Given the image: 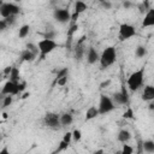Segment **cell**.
<instances>
[{
    "label": "cell",
    "instance_id": "1",
    "mask_svg": "<svg viewBox=\"0 0 154 154\" xmlns=\"http://www.w3.org/2000/svg\"><path fill=\"white\" fill-rule=\"evenodd\" d=\"M143 81H144V67H141L134 71L129 76V78L126 79V85L130 90L135 91V90H138L143 85Z\"/></svg>",
    "mask_w": 154,
    "mask_h": 154
},
{
    "label": "cell",
    "instance_id": "2",
    "mask_svg": "<svg viewBox=\"0 0 154 154\" xmlns=\"http://www.w3.org/2000/svg\"><path fill=\"white\" fill-rule=\"evenodd\" d=\"M117 60V52H116V48L113 46H108L106 47L102 53L100 54V66L101 69H107L108 66L113 65Z\"/></svg>",
    "mask_w": 154,
    "mask_h": 154
},
{
    "label": "cell",
    "instance_id": "3",
    "mask_svg": "<svg viewBox=\"0 0 154 154\" xmlns=\"http://www.w3.org/2000/svg\"><path fill=\"white\" fill-rule=\"evenodd\" d=\"M57 47H58V43H57L54 40L42 38V40L38 41V43H37L40 58H41V59H45V57H46L47 54H49L51 52H53Z\"/></svg>",
    "mask_w": 154,
    "mask_h": 154
},
{
    "label": "cell",
    "instance_id": "4",
    "mask_svg": "<svg viewBox=\"0 0 154 154\" xmlns=\"http://www.w3.org/2000/svg\"><path fill=\"white\" fill-rule=\"evenodd\" d=\"M20 12V7L13 2H2L0 5V16L6 19L10 17H16Z\"/></svg>",
    "mask_w": 154,
    "mask_h": 154
},
{
    "label": "cell",
    "instance_id": "5",
    "mask_svg": "<svg viewBox=\"0 0 154 154\" xmlns=\"http://www.w3.org/2000/svg\"><path fill=\"white\" fill-rule=\"evenodd\" d=\"M114 102L113 100L105 95V94H101L100 95V100H99V106H97V109H99V114H107L109 112H112L114 109Z\"/></svg>",
    "mask_w": 154,
    "mask_h": 154
},
{
    "label": "cell",
    "instance_id": "6",
    "mask_svg": "<svg viewBox=\"0 0 154 154\" xmlns=\"http://www.w3.org/2000/svg\"><path fill=\"white\" fill-rule=\"evenodd\" d=\"M136 35V29L134 25L128 24V23H122L119 25V40L125 41Z\"/></svg>",
    "mask_w": 154,
    "mask_h": 154
},
{
    "label": "cell",
    "instance_id": "7",
    "mask_svg": "<svg viewBox=\"0 0 154 154\" xmlns=\"http://www.w3.org/2000/svg\"><path fill=\"white\" fill-rule=\"evenodd\" d=\"M43 124L51 129H59L60 128V116L54 112H48L43 117Z\"/></svg>",
    "mask_w": 154,
    "mask_h": 154
},
{
    "label": "cell",
    "instance_id": "8",
    "mask_svg": "<svg viewBox=\"0 0 154 154\" xmlns=\"http://www.w3.org/2000/svg\"><path fill=\"white\" fill-rule=\"evenodd\" d=\"M53 18L60 24H66L71 20V12L67 8H55L53 11Z\"/></svg>",
    "mask_w": 154,
    "mask_h": 154
},
{
    "label": "cell",
    "instance_id": "9",
    "mask_svg": "<svg viewBox=\"0 0 154 154\" xmlns=\"http://www.w3.org/2000/svg\"><path fill=\"white\" fill-rule=\"evenodd\" d=\"M18 83H19V82H18ZM18 83H14V82H12V81H7V82L4 84L2 89H1V94H2V95H11V96L18 95V94H19Z\"/></svg>",
    "mask_w": 154,
    "mask_h": 154
},
{
    "label": "cell",
    "instance_id": "10",
    "mask_svg": "<svg viewBox=\"0 0 154 154\" xmlns=\"http://www.w3.org/2000/svg\"><path fill=\"white\" fill-rule=\"evenodd\" d=\"M113 100L118 105H128V102H129V95H128V90H126V88L124 85L122 87V89L119 91L113 93Z\"/></svg>",
    "mask_w": 154,
    "mask_h": 154
},
{
    "label": "cell",
    "instance_id": "11",
    "mask_svg": "<svg viewBox=\"0 0 154 154\" xmlns=\"http://www.w3.org/2000/svg\"><path fill=\"white\" fill-rule=\"evenodd\" d=\"M141 97H142L143 101H153L154 100V87L152 84L146 85Z\"/></svg>",
    "mask_w": 154,
    "mask_h": 154
},
{
    "label": "cell",
    "instance_id": "12",
    "mask_svg": "<svg viewBox=\"0 0 154 154\" xmlns=\"http://www.w3.org/2000/svg\"><path fill=\"white\" fill-rule=\"evenodd\" d=\"M99 59H100V54L97 53V51L94 47H89L87 52V61L89 64H95L96 61H99Z\"/></svg>",
    "mask_w": 154,
    "mask_h": 154
},
{
    "label": "cell",
    "instance_id": "13",
    "mask_svg": "<svg viewBox=\"0 0 154 154\" xmlns=\"http://www.w3.org/2000/svg\"><path fill=\"white\" fill-rule=\"evenodd\" d=\"M154 25V8H149L143 18L142 26H153Z\"/></svg>",
    "mask_w": 154,
    "mask_h": 154
},
{
    "label": "cell",
    "instance_id": "14",
    "mask_svg": "<svg viewBox=\"0 0 154 154\" xmlns=\"http://www.w3.org/2000/svg\"><path fill=\"white\" fill-rule=\"evenodd\" d=\"M117 138H118V141L122 142L123 144H124V143H128V142L130 141V138H131V132H130L129 130H126V129H122V130L118 132Z\"/></svg>",
    "mask_w": 154,
    "mask_h": 154
},
{
    "label": "cell",
    "instance_id": "15",
    "mask_svg": "<svg viewBox=\"0 0 154 154\" xmlns=\"http://www.w3.org/2000/svg\"><path fill=\"white\" fill-rule=\"evenodd\" d=\"M97 116H100L97 107H96V106H90V107L87 109V112H85V120H91V119L96 118Z\"/></svg>",
    "mask_w": 154,
    "mask_h": 154
},
{
    "label": "cell",
    "instance_id": "16",
    "mask_svg": "<svg viewBox=\"0 0 154 154\" xmlns=\"http://www.w3.org/2000/svg\"><path fill=\"white\" fill-rule=\"evenodd\" d=\"M73 122V117L71 113H64L60 116V126H69Z\"/></svg>",
    "mask_w": 154,
    "mask_h": 154
},
{
    "label": "cell",
    "instance_id": "17",
    "mask_svg": "<svg viewBox=\"0 0 154 154\" xmlns=\"http://www.w3.org/2000/svg\"><path fill=\"white\" fill-rule=\"evenodd\" d=\"M19 58H20V60H22V61H34V60H35V58H36V55H35V54H32L30 51H28V49L25 48L24 51H22V53H20Z\"/></svg>",
    "mask_w": 154,
    "mask_h": 154
},
{
    "label": "cell",
    "instance_id": "18",
    "mask_svg": "<svg viewBox=\"0 0 154 154\" xmlns=\"http://www.w3.org/2000/svg\"><path fill=\"white\" fill-rule=\"evenodd\" d=\"M8 78H10L8 81H12L14 83H18L19 82V78H20V76H19V69L12 66V70H11V72L8 75Z\"/></svg>",
    "mask_w": 154,
    "mask_h": 154
},
{
    "label": "cell",
    "instance_id": "19",
    "mask_svg": "<svg viewBox=\"0 0 154 154\" xmlns=\"http://www.w3.org/2000/svg\"><path fill=\"white\" fill-rule=\"evenodd\" d=\"M87 4L84 2V1H76L75 2V12L76 13H78V14H81V13H83L85 10H87Z\"/></svg>",
    "mask_w": 154,
    "mask_h": 154
},
{
    "label": "cell",
    "instance_id": "20",
    "mask_svg": "<svg viewBox=\"0 0 154 154\" xmlns=\"http://www.w3.org/2000/svg\"><path fill=\"white\" fill-rule=\"evenodd\" d=\"M29 31H30V25H29V24L22 25V26L19 28V30H18V36H19V38L26 37V36L29 35Z\"/></svg>",
    "mask_w": 154,
    "mask_h": 154
},
{
    "label": "cell",
    "instance_id": "21",
    "mask_svg": "<svg viewBox=\"0 0 154 154\" xmlns=\"http://www.w3.org/2000/svg\"><path fill=\"white\" fill-rule=\"evenodd\" d=\"M84 52H85L84 46L83 45H77L76 48H75V58L77 60H81L82 57H83V54H84Z\"/></svg>",
    "mask_w": 154,
    "mask_h": 154
},
{
    "label": "cell",
    "instance_id": "22",
    "mask_svg": "<svg viewBox=\"0 0 154 154\" xmlns=\"http://www.w3.org/2000/svg\"><path fill=\"white\" fill-rule=\"evenodd\" d=\"M143 149L147 153H154V141L147 140L143 142Z\"/></svg>",
    "mask_w": 154,
    "mask_h": 154
},
{
    "label": "cell",
    "instance_id": "23",
    "mask_svg": "<svg viewBox=\"0 0 154 154\" xmlns=\"http://www.w3.org/2000/svg\"><path fill=\"white\" fill-rule=\"evenodd\" d=\"M147 54V48L144 47V46H137L136 47V49H135V55L137 57V58H143L144 55Z\"/></svg>",
    "mask_w": 154,
    "mask_h": 154
},
{
    "label": "cell",
    "instance_id": "24",
    "mask_svg": "<svg viewBox=\"0 0 154 154\" xmlns=\"http://www.w3.org/2000/svg\"><path fill=\"white\" fill-rule=\"evenodd\" d=\"M77 30H78V24H77V23H71L70 28L67 29V38H69V40H72V36H73V34H75Z\"/></svg>",
    "mask_w": 154,
    "mask_h": 154
},
{
    "label": "cell",
    "instance_id": "25",
    "mask_svg": "<svg viewBox=\"0 0 154 154\" xmlns=\"http://www.w3.org/2000/svg\"><path fill=\"white\" fill-rule=\"evenodd\" d=\"M69 144L70 143H67V142H65V141H60V143L58 144V147H57V149L54 150V153L53 154H58V153H60V152H64V150H66L67 149V147H69Z\"/></svg>",
    "mask_w": 154,
    "mask_h": 154
},
{
    "label": "cell",
    "instance_id": "26",
    "mask_svg": "<svg viewBox=\"0 0 154 154\" xmlns=\"http://www.w3.org/2000/svg\"><path fill=\"white\" fill-rule=\"evenodd\" d=\"M119 154H134V147L128 144V143H124L122 150L119 152Z\"/></svg>",
    "mask_w": 154,
    "mask_h": 154
},
{
    "label": "cell",
    "instance_id": "27",
    "mask_svg": "<svg viewBox=\"0 0 154 154\" xmlns=\"http://www.w3.org/2000/svg\"><path fill=\"white\" fill-rule=\"evenodd\" d=\"M26 49L28 51H30L32 54H35L36 57L38 55V48H37V45H34V43H31V42H29V43H26Z\"/></svg>",
    "mask_w": 154,
    "mask_h": 154
},
{
    "label": "cell",
    "instance_id": "28",
    "mask_svg": "<svg viewBox=\"0 0 154 154\" xmlns=\"http://www.w3.org/2000/svg\"><path fill=\"white\" fill-rule=\"evenodd\" d=\"M67 75H69V69H67V67H63V69H60V70L58 71V73H57V76H55V81L59 79V78H61V77H66Z\"/></svg>",
    "mask_w": 154,
    "mask_h": 154
},
{
    "label": "cell",
    "instance_id": "29",
    "mask_svg": "<svg viewBox=\"0 0 154 154\" xmlns=\"http://www.w3.org/2000/svg\"><path fill=\"white\" fill-rule=\"evenodd\" d=\"M72 140L75 141V142H78V141H81V138H82V132H81V130H78V129H75L72 132Z\"/></svg>",
    "mask_w": 154,
    "mask_h": 154
},
{
    "label": "cell",
    "instance_id": "30",
    "mask_svg": "<svg viewBox=\"0 0 154 154\" xmlns=\"http://www.w3.org/2000/svg\"><path fill=\"white\" fill-rule=\"evenodd\" d=\"M138 8H140V12H141V13L147 12V11L150 8V7H149V2H148V1H143V2H141L140 6H138Z\"/></svg>",
    "mask_w": 154,
    "mask_h": 154
},
{
    "label": "cell",
    "instance_id": "31",
    "mask_svg": "<svg viewBox=\"0 0 154 154\" xmlns=\"http://www.w3.org/2000/svg\"><path fill=\"white\" fill-rule=\"evenodd\" d=\"M12 96L11 95H5L2 99V107H8L12 103Z\"/></svg>",
    "mask_w": 154,
    "mask_h": 154
},
{
    "label": "cell",
    "instance_id": "32",
    "mask_svg": "<svg viewBox=\"0 0 154 154\" xmlns=\"http://www.w3.org/2000/svg\"><path fill=\"white\" fill-rule=\"evenodd\" d=\"M132 117H134V111H132L131 107H128V109L123 113V118H125V119H130V118H132Z\"/></svg>",
    "mask_w": 154,
    "mask_h": 154
},
{
    "label": "cell",
    "instance_id": "33",
    "mask_svg": "<svg viewBox=\"0 0 154 154\" xmlns=\"http://www.w3.org/2000/svg\"><path fill=\"white\" fill-rule=\"evenodd\" d=\"M55 83H58V85H60V87H64V85L67 83V76H66V77H61V78L57 79V81H55Z\"/></svg>",
    "mask_w": 154,
    "mask_h": 154
},
{
    "label": "cell",
    "instance_id": "34",
    "mask_svg": "<svg viewBox=\"0 0 154 154\" xmlns=\"http://www.w3.org/2000/svg\"><path fill=\"white\" fill-rule=\"evenodd\" d=\"M54 37H55V31H48L43 36V38H48V40H54Z\"/></svg>",
    "mask_w": 154,
    "mask_h": 154
},
{
    "label": "cell",
    "instance_id": "35",
    "mask_svg": "<svg viewBox=\"0 0 154 154\" xmlns=\"http://www.w3.org/2000/svg\"><path fill=\"white\" fill-rule=\"evenodd\" d=\"M5 22H6L7 26H12V25L16 23V17H10V18H6V19H5Z\"/></svg>",
    "mask_w": 154,
    "mask_h": 154
},
{
    "label": "cell",
    "instance_id": "36",
    "mask_svg": "<svg viewBox=\"0 0 154 154\" xmlns=\"http://www.w3.org/2000/svg\"><path fill=\"white\" fill-rule=\"evenodd\" d=\"M71 140H72V134H71V132H66V134L64 135V137H63V141H65V142H67V143H70Z\"/></svg>",
    "mask_w": 154,
    "mask_h": 154
},
{
    "label": "cell",
    "instance_id": "37",
    "mask_svg": "<svg viewBox=\"0 0 154 154\" xmlns=\"http://www.w3.org/2000/svg\"><path fill=\"white\" fill-rule=\"evenodd\" d=\"M7 28H8V26H7L6 22H5V19H0V32L5 31Z\"/></svg>",
    "mask_w": 154,
    "mask_h": 154
},
{
    "label": "cell",
    "instance_id": "38",
    "mask_svg": "<svg viewBox=\"0 0 154 154\" xmlns=\"http://www.w3.org/2000/svg\"><path fill=\"white\" fill-rule=\"evenodd\" d=\"M101 6H102L103 8H106V10H109V8L112 7V4H111L109 1H101Z\"/></svg>",
    "mask_w": 154,
    "mask_h": 154
},
{
    "label": "cell",
    "instance_id": "39",
    "mask_svg": "<svg viewBox=\"0 0 154 154\" xmlns=\"http://www.w3.org/2000/svg\"><path fill=\"white\" fill-rule=\"evenodd\" d=\"M109 84H111V79L103 81V82H101V83H100V88H106V87H108Z\"/></svg>",
    "mask_w": 154,
    "mask_h": 154
},
{
    "label": "cell",
    "instance_id": "40",
    "mask_svg": "<svg viewBox=\"0 0 154 154\" xmlns=\"http://www.w3.org/2000/svg\"><path fill=\"white\" fill-rule=\"evenodd\" d=\"M25 85H26V83H25V82H19V83H18V89H19V93H22V91L25 89Z\"/></svg>",
    "mask_w": 154,
    "mask_h": 154
},
{
    "label": "cell",
    "instance_id": "41",
    "mask_svg": "<svg viewBox=\"0 0 154 154\" xmlns=\"http://www.w3.org/2000/svg\"><path fill=\"white\" fill-rule=\"evenodd\" d=\"M11 70H12V66H6V69L4 70L2 75H4V76H7V77H8V75H10V72H11Z\"/></svg>",
    "mask_w": 154,
    "mask_h": 154
},
{
    "label": "cell",
    "instance_id": "42",
    "mask_svg": "<svg viewBox=\"0 0 154 154\" xmlns=\"http://www.w3.org/2000/svg\"><path fill=\"white\" fill-rule=\"evenodd\" d=\"M0 154H11V153H10V150H8V147H6V146H5L2 149H0Z\"/></svg>",
    "mask_w": 154,
    "mask_h": 154
},
{
    "label": "cell",
    "instance_id": "43",
    "mask_svg": "<svg viewBox=\"0 0 154 154\" xmlns=\"http://www.w3.org/2000/svg\"><path fill=\"white\" fill-rule=\"evenodd\" d=\"M123 6L125 7V10H128V8H130V7L132 6V4H131L130 1H124V2H123Z\"/></svg>",
    "mask_w": 154,
    "mask_h": 154
},
{
    "label": "cell",
    "instance_id": "44",
    "mask_svg": "<svg viewBox=\"0 0 154 154\" xmlns=\"http://www.w3.org/2000/svg\"><path fill=\"white\" fill-rule=\"evenodd\" d=\"M29 96H30V93H24V94H23V96H20V99H23V100H24V99H26V97H29Z\"/></svg>",
    "mask_w": 154,
    "mask_h": 154
},
{
    "label": "cell",
    "instance_id": "45",
    "mask_svg": "<svg viewBox=\"0 0 154 154\" xmlns=\"http://www.w3.org/2000/svg\"><path fill=\"white\" fill-rule=\"evenodd\" d=\"M102 153H103V149H96L93 154H102Z\"/></svg>",
    "mask_w": 154,
    "mask_h": 154
},
{
    "label": "cell",
    "instance_id": "46",
    "mask_svg": "<svg viewBox=\"0 0 154 154\" xmlns=\"http://www.w3.org/2000/svg\"><path fill=\"white\" fill-rule=\"evenodd\" d=\"M153 106H154L153 103H149V108H150V109H153Z\"/></svg>",
    "mask_w": 154,
    "mask_h": 154
},
{
    "label": "cell",
    "instance_id": "47",
    "mask_svg": "<svg viewBox=\"0 0 154 154\" xmlns=\"http://www.w3.org/2000/svg\"><path fill=\"white\" fill-rule=\"evenodd\" d=\"M2 78H4V77H2V75H1V73H0V82H1V81H2Z\"/></svg>",
    "mask_w": 154,
    "mask_h": 154
},
{
    "label": "cell",
    "instance_id": "48",
    "mask_svg": "<svg viewBox=\"0 0 154 154\" xmlns=\"http://www.w3.org/2000/svg\"><path fill=\"white\" fill-rule=\"evenodd\" d=\"M2 123H4V120H1V119H0V125H1Z\"/></svg>",
    "mask_w": 154,
    "mask_h": 154
},
{
    "label": "cell",
    "instance_id": "49",
    "mask_svg": "<svg viewBox=\"0 0 154 154\" xmlns=\"http://www.w3.org/2000/svg\"><path fill=\"white\" fill-rule=\"evenodd\" d=\"M116 154H119V152H117V153H116Z\"/></svg>",
    "mask_w": 154,
    "mask_h": 154
},
{
    "label": "cell",
    "instance_id": "50",
    "mask_svg": "<svg viewBox=\"0 0 154 154\" xmlns=\"http://www.w3.org/2000/svg\"><path fill=\"white\" fill-rule=\"evenodd\" d=\"M102 154H107V153H105V152H103V153H102Z\"/></svg>",
    "mask_w": 154,
    "mask_h": 154
},
{
    "label": "cell",
    "instance_id": "51",
    "mask_svg": "<svg viewBox=\"0 0 154 154\" xmlns=\"http://www.w3.org/2000/svg\"><path fill=\"white\" fill-rule=\"evenodd\" d=\"M1 4H2V1H0V5H1Z\"/></svg>",
    "mask_w": 154,
    "mask_h": 154
},
{
    "label": "cell",
    "instance_id": "52",
    "mask_svg": "<svg viewBox=\"0 0 154 154\" xmlns=\"http://www.w3.org/2000/svg\"><path fill=\"white\" fill-rule=\"evenodd\" d=\"M0 140H1V137H0Z\"/></svg>",
    "mask_w": 154,
    "mask_h": 154
}]
</instances>
